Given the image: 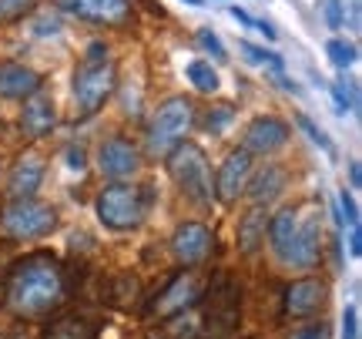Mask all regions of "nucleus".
Returning a JSON list of instances; mask_svg holds the SVG:
<instances>
[{"label":"nucleus","instance_id":"obj_19","mask_svg":"<svg viewBox=\"0 0 362 339\" xmlns=\"http://www.w3.org/2000/svg\"><path fill=\"white\" fill-rule=\"evenodd\" d=\"M265 229H269V215L262 205H252V209L242 215L238 222V248L242 252H255V248L265 242Z\"/></svg>","mask_w":362,"mask_h":339},{"label":"nucleus","instance_id":"obj_33","mask_svg":"<svg viewBox=\"0 0 362 339\" xmlns=\"http://www.w3.org/2000/svg\"><path fill=\"white\" fill-rule=\"evenodd\" d=\"M228 117H232V108L221 105L218 111H215V115H208V131H221V125H225Z\"/></svg>","mask_w":362,"mask_h":339},{"label":"nucleus","instance_id":"obj_34","mask_svg":"<svg viewBox=\"0 0 362 339\" xmlns=\"http://www.w3.org/2000/svg\"><path fill=\"white\" fill-rule=\"evenodd\" d=\"M349 252L356 255V259L362 255V229H359V225H356V229H349Z\"/></svg>","mask_w":362,"mask_h":339},{"label":"nucleus","instance_id":"obj_39","mask_svg":"<svg viewBox=\"0 0 362 339\" xmlns=\"http://www.w3.org/2000/svg\"><path fill=\"white\" fill-rule=\"evenodd\" d=\"M185 4H192V7H202V4H205V0H185Z\"/></svg>","mask_w":362,"mask_h":339},{"label":"nucleus","instance_id":"obj_13","mask_svg":"<svg viewBox=\"0 0 362 339\" xmlns=\"http://www.w3.org/2000/svg\"><path fill=\"white\" fill-rule=\"evenodd\" d=\"M325 302V286L319 279H298L285 289V313L305 319V316L319 313V306Z\"/></svg>","mask_w":362,"mask_h":339},{"label":"nucleus","instance_id":"obj_25","mask_svg":"<svg viewBox=\"0 0 362 339\" xmlns=\"http://www.w3.org/2000/svg\"><path fill=\"white\" fill-rule=\"evenodd\" d=\"M238 51H242V57H245V61H252V64H272L275 71L282 67V57H279V54L262 51V47H255V44H248V40H242V44H238Z\"/></svg>","mask_w":362,"mask_h":339},{"label":"nucleus","instance_id":"obj_29","mask_svg":"<svg viewBox=\"0 0 362 339\" xmlns=\"http://www.w3.org/2000/svg\"><path fill=\"white\" fill-rule=\"evenodd\" d=\"M332 98H336V111H339V115H346V111H352V108H356V91H349V88H346V81L332 84Z\"/></svg>","mask_w":362,"mask_h":339},{"label":"nucleus","instance_id":"obj_24","mask_svg":"<svg viewBox=\"0 0 362 339\" xmlns=\"http://www.w3.org/2000/svg\"><path fill=\"white\" fill-rule=\"evenodd\" d=\"M325 54H329V61H332L336 67L356 64V47L346 44V40H329V44H325Z\"/></svg>","mask_w":362,"mask_h":339},{"label":"nucleus","instance_id":"obj_9","mask_svg":"<svg viewBox=\"0 0 362 339\" xmlns=\"http://www.w3.org/2000/svg\"><path fill=\"white\" fill-rule=\"evenodd\" d=\"M57 7L94 24L117 27L131 21V0H57Z\"/></svg>","mask_w":362,"mask_h":339},{"label":"nucleus","instance_id":"obj_26","mask_svg":"<svg viewBox=\"0 0 362 339\" xmlns=\"http://www.w3.org/2000/svg\"><path fill=\"white\" fill-rule=\"evenodd\" d=\"M37 0H0V24H11V21H21L24 13L34 11Z\"/></svg>","mask_w":362,"mask_h":339},{"label":"nucleus","instance_id":"obj_20","mask_svg":"<svg viewBox=\"0 0 362 339\" xmlns=\"http://www.w3.org/2000/svg\"><path fill=\"white\" fill-rule=\"evenodd\" d=\"M44 339H98V326L84 316H61L47 326Z\"/></svg>","mask_w":362,"mask_h":339},{"label":"nucleus","instance_id":"obj_38","mask_svg":"<svg viewBox=\"0 0 362 339\" xmlns=\"http://www.w3.org/2000/svg\"><path fill=\"white\" fill-rule=\"evenodd\" d=\"M349 178H352V188H359V185H362V168H359V161H352V165H349Z\"/></svg>","mask_w":362,"mask_h":339},{"label":"nucleus","instance_id":"obj_22","mask_svg":"<svg viewBox=\"0 0 362 339\" xmlns=\"http://www.w3.org/2000/svg\"><path fill=\"white\" fill-rule=\"evenodd\" d=\"M296 212L288 209V212H279L275 219L269 222V235H272V248L279 252V259H285L288 255V246H292V239H296Z\"/></svg>","mask_w":362,"mask_h":339},{"label":"nucleus","instance_id":"obj_8","mask_svg":"<svg viewBox=\"0 0 362 339\" xmlns=\"http://www.w3.org/2000/svg\"><path fill=\"white\" fill-rule=\"evenodd\" d=\"M198 296H202V279H198L194 272H181V275H175V279L168 282V289L151 302V316H158V319H171V316L192 309L194 302H198Z\"/></svg>","mask_w":362,"mask_h":339},{"label":"nucleus","instance_id":"obj_27","mask_svg":"<svg viewBox=\"0 0 362 339\" xmlns=\"http://www.w3.org/2000/svg\"><path fill=\"white\" fill-rule=\"evenodd\" d=\"M298 125H302V131H305V134H309L312 142H315V144H319V148H322L325 155H336V148H332V142L325 138V131H322V128H315V125H312V117L298 115Z\"/></svg>","mask_w":362,"mask_h":339},{"label":"nucleus","instance_id":"obj_2","mask_svg":"<svg viewBox=\"0 0 362 339\" xmlns=\"http://www.w3.org/2000/svg\"><path fill=\"white\" fill-rule=\"evenodd\" d=\"M111 91H115V64L107 57V47L101 40H94V44H88V51H84L78 71H74V105H78V115L90 117L111 98Z\"/></svg>","mask_w":362,"mask_h":339},{"label":"nucleus","instance_id":"obj_28","mask_svg":"<svg viewBox=\"0 0 362 339\" xmlns=\"http://www.w3.org/2000/svg\"><path fill=\"white\" fill-rule=\"evenodd\" d=\"M339 219H342V225L349 222V229L359 225V209H356V202H352V195L346 192V188L339 192Z\"/></svg>","mask_w":362,"mask_h":339},{"label":"nucleus","instance_id":"obj_15","mask_svg":"<svg viewBox=\"0 0 362 339\" xmlns=\"http://www.w3.org/2000/svg\"><path fill=\"white\" fill-rule=\"evenodd\" d=\"M40 178H44V158L37 151H27V155L17 158V165L11 171V195L17 198H34V192L40 188Z\"/></svg>","mask_w":362,"mask_h":339},{"label":"nucleus","instance_id":"obj_18","mask_svg":"<svg viewBox=\"0 0 362 339\" xmlns=\"http://www.w3.org/2000/svg\"><path fill=\"white\" fill-rule=\"evenodd\" d=\"M40 91V78L24 64H0V98H30Z\"/></svg>","mask_w":362,"mask_h":339},{"label":"nucleus","instance_id":"obj_17","mask_svg":"<svg viewBox=\"0 0 362 339\" xmlns=\"http://www.w3.org/2000/svg\"><path fill=\"white\" fill-rule=\"evenodd\" d=\"M21 128L27 138H44L54 128V101L47 94H30L21 111Z\"/></svg>","mask_w":362,"mask_h":339},{"label":"nucleus","instance_id":"obj_10","mask_svg":"<svg viewBox=\"0 0 362 339\" xmlns=\"http://www.w3.org/2000/svg\"><path fill=\"white\" fill-rule=\"evenodd\" d=\"M171 248H175V255L185 265H198V262H205L211 255L215 239H211V232L202 222H185V225H178V232L171 239Z\"/></svg>","mask_w":362,"mask_h":339},{"label":"nucleus","instance_id":"obj_11","mask_svg":"<svg viewBox=\"0 0 362 339\" xmlns=\"http://www.w3.org/2000/svg\"><path fill=\"white\" fill-rule=\"evenodd\" d=\"M248 175H252V155H248L245 148H242V151H232V155L225 158L221 171H218V182H215V195H218L221 202H235V198L245 192Z\"/></svg>","mask_w":362,"mask_h":339},{"label":"nucleus","instance_id":"obj_5","mask_svg":"<svg viewBox=\"0 0 362 339\" xmlns=\"http://www.w3.org/2000/svg\"><path fill=\"white\" fill-rule=\"evenodd\" d=\"M57 225V212L44 202H34V198H17L4 209V219H0V232L7 239H40L47 235Z\"/></svg>","mask_w":362,"mask_h":339},{"label":"nucleus","instance_id":"obj_40","mask_svg":"<svg viewBox=\"0 0 362 339\" xmlns=\"http://www.w3.org/2000/svg\"><path fill=\"white\" fill-rule=\"evenodd\" d=\"M148 339H165V336H158V333H151V336H148Z\"/></svg>","mask_w":362,"mask_h":339},{"label":"nucleus","instance_id":"obj_3","mask_svg":"<svg viewBox=\"0 0 362 339\" xmlns=\"http://www.w3.org/2000/svg\"><path fill=\"white\" fill-rule=\"evenodd\" d=\"M168 171L175 185H178L185 195L198 202V205H208L215 198V185H211V171H208V158L205 151L192 142H181L168 158Z\"/></svg>","mask_w":362,"mask_h":339},{"label":"nucleus","instance_id":"obj_36","mask_svg":"<svg viewBox=\"0 0 362 339\" xmlns=\"http://www.w3.org/2000/svg\"><path fill=\"white\" fill-rule=\"evenodd\" d=\"M292 339H322V326H312V329H302V333H296Z\"/></svg>","mask_w":362,"mask_h":339},{"label":"nucleus","instance_id":"obj_12","mask_svg":"<svg viewBox=\"0 0 362 339\" xmlns=\"http://www.w3.org/2000/svg\"><path fill=\"white\" fill-rule=\"evenodd\" d=\"M98 165L107 178H128L138 171V151H134V144L124 142V138H111V142L101 144V151H98Z\"/></svg>","mask_w":362,"mask_h":339},{"label":"nucleus","instance_id":"obj_32","mask_svg":"<svg viewBox=\"0 0 362 339\" xmlns=\"http://www.w3.org/2000/svg\"><path fill=\"white\" fill-rule=\"evenodd\" d=\"M198 40H202V47H205V51H211L218 61H225V57H228V54H225V44H221L211 30H198Z\"/></svg>","mask_w":362,"mask_h":339},{"label":"nucleus","instance_id":"obj_16","mask_svg":"<svg viewBox=\"0 0 362 339\" xmlns=\"http://www.w3.org/2000/svg\"><path fill=\"white\" fill-rule=\"evenodd\" d=\"M315 259H319V219H305L296 225V239L288 246L285 262L309 269V265H315Z\"/></svg>","mask_w":362,"mask_h":339},{"label":"nucleus","instance_id":"obj_35","mask_svg":"<svg viewBox=\"0 0 362 339\" xmlns=\"http://www.w3.org/2000/svg\"><path fill=\"white\" fill-rule=\"evenodd\" d=\"M67 165H71V168H84V151H81V148H71V151H67Z\"/></svg>","mask_w":362,"mask_h":339},{"label":"nucleus","instance_id":"obj_1","mask_svg":"<svg viewBox=\"0 0 362 339\" xmlns=\"http://www.w3.org/2000/svg\"><path fill=\"white\" fill-rule=\"evenodd\" d=\"M64 299V272L54 255L34 252L13 265L7 279V302L17 316H44Z\"/></svg>","mask_w":362,"mask_h":339},{"label":"nucleus","instance_id":"obj_14","mask_svg":"<svg viewBox=\"0 0 362 339\" xmlns=\"http://www.w3.org/2000/svg\"><path fill=\"white\" fill-rule=\"evenodd\" d=\"M285 142H288V128H285L279 117H255L245 131V151L269 155L275 148H282Z\"/></svg>","mask_w":362,"mask_h":339},{"label":"nucleus","instance_id":"obj_31","mask_svg":"<svg viewBox=\"0 0 362 339\" xmlns=\"http://www.w3.org/2000/svg\"><path fill=\"white\" fill-rule=\"evenodd\" d=\"M342 339H359V309L349 306L342 316Z\"/></svg>","mask_w":362,"mask_h":339},{"label":"nucleus","instance_id":"obj_6","mask_svg":"<svg viewBox=\"0 0 362 339\" xmlns=\"http://www.w3.org/2000/svg\"><path fill=\"white\" fill-rule=\"evenodd\" d=\"M98 215L107 229H138L144 219V195L131 185H111L98 195Z\"/></svg>","mask_w":362,"mask_h":339},{"label":"nucleus","instance_id":"obj_30","mask_svg":"<svg viewBox=\"0 0 362 339\" xmlns=\"http://www.w3.org/2000/svg\"><path fill=\"white\" fill-rule=\"evenodd\" d=\"M342 4H346V0H325V21H329V27H332V30L346 27V13H342Z\"/></svg>","mask_w":362,"mask_h":339},{"label":"nucleus","instance_id":"obj_37","mask_svg":"<svg viewBox=\"0 0 362 339\" xmlns=\"http://www.w3.org/2000/svg\"><path fill=\"white\" fill-rule=\"evenodd\" d=\"M232 17L238 21V24H245V27H255V17H248L245 11H238V7H232Z\"/></svg>","mask_w":362,"mask_h":339},{"label":"nucleus","instance_id":"obj_7","mask_svg":"<svg viewBox=\"0 0 362 339\" xmlns=\"http://www.w3.org/2000/svg\"><path fill=\"white\" fill-rule=\"evenodd\" d=\"M235 323H238V296H235L232 279H218L208 292V313L202 323L198 339H232Z\"/></svg>","mask_w":362,"mask_h":339},{"label":"nucleus","instance_id":"obj_21","mask_svg":"<svg viewBox=\"0 0 362 339\" xmlns=\"http://www.w3.org/2000/svg\"><path fill=\"white\" fill-rule=\"evenodd\" d=\"M282 185H285V171L279 168V165H265V168L255 175V182L245 185V188H248V195L255 198V205H262V202H272V198L279 195Z\"/></svg>","mask_w":362,"mask_h":339},{"label":"nucleus","instance_id":"obj_23","mask_svg":"<svg viewBox=\"0 0 362 339\" xmlns=\"http://www.w3.org/2000/svg\"><path fill=\"white\" fill-rule=\"evenodd\" d=\"M188 81H192L198 91H205V94L218 91V74H215L211 64H205V61H192V64H188Z\"/></svg>","mask_w":362,"mask_h":339},{"label":"nucleus","instance_id":"obj_4","mask_svg":"<svg viewBox=\"0 0 362 339\" xmlns=\"http://www.w3.org/2000/svg\"><path fill=\"white\" fill-rule=\"evenodd\" d=\"M194 125V105L188 98H168L165 105L158 108L155 121L148 128V148L151 151H168L171 144H181L185 134L192 131Z\"/></svg>","mask_w":362,"mask_h":339}]
</instances>
